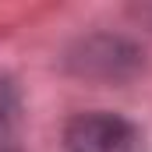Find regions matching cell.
<instances>
[{
	"label": "cell",
	"instance_id": "obj_2",
	"mask_svg": "<svg viewBox=\"0 0 152 152\" xmlns=\"http://www.w3.org/2000/svg\"><path fill=\"white\" fill-rule=\"evenodd\" d=\"M14 117V96H11V88H7V81H0V131H4V124Z\"/></svg>",
	"mask_w": 152,
	"mask_h": 152
},
{
	"label": "cell",
	"instance_id": "obj_1",
	"mask_svg": "<svg viewBox=\"0 0 152 152\" xmlns=\"http://www.w3.org/2000/svg\"><path fill=\"white\" fill-rule=\"evenodd\" d=\"M67 152H142L134 124L113 113H81L67 124Z\"/></svg>",
	"mask_w": 152,
	"mask_h": 152
}]
</instances>
